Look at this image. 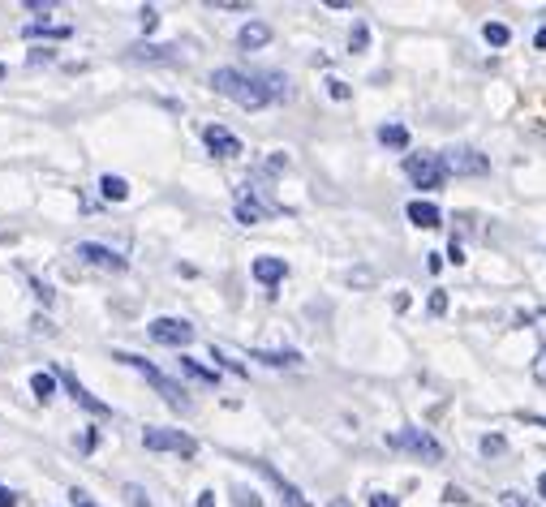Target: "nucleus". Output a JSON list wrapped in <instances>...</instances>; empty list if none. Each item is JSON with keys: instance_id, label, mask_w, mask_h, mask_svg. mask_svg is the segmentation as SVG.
Listing matches in <instances>:
<instances>
[{"instance_id": "19", "label": "nucleus", "mask_w": 546, "mask_h": 507, "mask_svg": "<svg viewBox=\"0 0 546 507\" xmlns=\"http://www.w3.org/2000/svg\"><path fill=\"white\" fill-rule=\"evenodd\" d=\"M379 142H383V147H392V151H405L409 147V129L405 125H383L379 129Z\"/></svg>"}, {"instance_id": "5", "label": "nucleus", "mask_w": 546, "mask_h": 507, "mask_svg": "<svg viewBox=\"0 0 546 507\" xmlns=\"http://www.w3.org/2000/svg\"><path fill=\"white\" fill-rule=\"evenodd\" d=\"M405 177L418 185V190H439L448 168H443V155L422 151V155H405Z\"/></svg>"}, {"instance_id": "3", "label": "nucleus", "mask_w": 546, "mask_h": 507, "mask_svg": "<svg viewBox=\"0 0 546 507\" xmlns=\"http://www.w3.org/2000/svg\"><path fill=\"white\" fill-rule=\"evenodd\" d=\"M387 447H396V452H409V456H418V460H430V465H439V460H443V443H439L430 430H413V426L387 434Z\"/></svg>"}, {"instance_id": "2", "label": "nucleus", "mask_w": 546, "mask_h": 507, "mask_svg": "<svg viewBox=\"0 0 546 507\" xmlns=\"http://www.w3.org/2000/svg\"><path fill=\"white\" fill-rule=\"evenodd\" d=\"M117 361H125V366H134V370L142 374V379H147V383H151V387H155V391H160V396H164V404H168V409H177V413H190V391H185L177 379H168L164 370H155L147 357L117 353Z\"/></svg>"}, {"instance_id": "16", "label": "nucleus", "mask_w": 546, "mask_h": 507, "mask_svg": "<svg viewBox=\"0 0 546 507\" xmlns=\"http://www.w3.org/2000/svg\"><path fill=\"white\" fill-rule=\"evenodd\" d=\"M254 361H267V366H301V353L297 349H254Z\"/></svg>"}, {"instance_id": "7", "label": "nucleus", "mask_w": 546, "mask_h": 507, "mask_svg": "<svg viewBox=\"0 0 546 507\" xmlns=\"http://www.w3.org/2000/svg\"><path fill=\"white\" fill-rule=\"evenodd\" d=\"M443 168H448L452 177H486V172H491V159H486L482 151L456 147V151L443 155Z\"/></svg>"}, {"instance_id": "17", "label": "nucleus", "mask_w": 546, "mask_h": 507, "mask_svg": "<svg viewBox=\"0 0 546 507\" xmlns=\"http://www.w3.org/2000/svg\"><path fill=\"white\" fill-rule=\"evenodd\" d=\"M99 194H104L108 202H125L129 185H125V177H112V172H108V177H99Z\"/></svg>"}, {"instance_id": "40", "label": "nucleus", "mask_w": 546, "mask_h": 507, "mask_svg": "<svg viewBox=\"0 0 546 507\" xmlns=\"http://www.w3.org/2000/svg\"><path fill=\"white\" fill-rule=\"evenodd\" d=\"M198 507H215V490H203V495H198Z\"/></svg>"}, {"instance_id": "35", "label": "nucleus", "mask_w": 546, "mask_h": 507, "mask_svg": "<svg viewBox=\"0 0 546 507\" xmlns=\"http://www.w3.org/2000/svg\"><path fill=\"white\" fill-rule=\"evenodd\" d=\"M443 499H448V503H469V495L461 486H448V490H443Z\"/></svg>"}, {"instance_id": "28", "label": "nucleus", "mask_w": 546, "mask_h": 507, "mask_svg": "<svg viewBox=\"0 0 546 507\" xmlns=\"http://www.w3.org/2000/svg\"><path fill=\"white\" fill-rule=\"evenodd\" d=\"M237 507H263V499H258L254 490H241V486H237Z\"/></svg>"}, {"instance_id": "33", "label": "nucleus", "mask_w": 546, "mask_h": 507, "mask_svg": "<svg viewBox=\"0 0 546 507\" xmlns=\"http://www.w3.org/2000/svg\"><path fill=\"white\" fill-rule=\"evenodd\" d=\"M370 507H400V499L396 495H383V490H379V495H370Z\"/></svg>"}, {"instance_id": "39", "label": "nucleus", "mask_w": 546, "mask_h": 507, "mask_svg": "<svg viewBox=\"0 0 546 507\" xmlns=\"http://www.w3.org/2000/svg\"><path fill=\"white\" fill-rule=\"evenodd\" d=\"M39 61L48 65V61H52V52H48V48H35V52H31V65H39Z\"/></svg>"}, {"instance_id": "27", "label": "nucleus", "mask_w": 546, "mask_h": 507, "mask_svg": "<svg viewBox=\"0 0 546 507\" xmlns=\"http://www.w3.org/2000/svg\"><path fill=\"white\" fill-rule=\"evenodd\" d=\"M499 503H504V507H538L529 495H521V490H504V495H499Z\"/></svg>"}, {"instance_id": "30", "label": "nucleus", "mask_w": 546, "mask_h": 507, "mask_svg": "<svg viewBox=\"0 0 546 507\" xmlns=\"http://www.w3.org/2000/svg\"><path fill=\"white\" fill-rule=\"evenodd\" d=\"M327 91H332V99H349V95H353V91H349V82H340V78L327 82Z\"/></svg>"}, {"instance_id": "18", "label": "nucleus", "mask_w": 546, "mask_h": 507, "mask_svg": "<svg viewBox=\"0 0 546 507\" xmlns=\"http://www.w3.org/2000/svg\"><path fill=\"white\" fill-rule=\"evenodd\" d=\"M177 366H181V374H190V379H194V383H203V387H215V379H220V374H215V370L198 366V361H190V357H181Z\"/></svg>"}, {"instance_id": "29", "label": "nucleus", "mask_w": 546, "mask_h": 507, "mask_svg": "<svg viewBox=\"0 0 546 507\" xmlns=\"http://www.w3.org/2000/svg\"><path fill=\"white\" fill-rule=\"evenodd\" d=\"M69 503H74V507H99V503H95L91 495H86V490H78V486L69 490Z\"/></svg>"}, {"instance_id": "15", "label": "nucleus", "mask_w": 546, "mask_h": 507, "mask_svg": "<svg viewBox=\"0 0 546 507\" xmlns=\"http://www.w3.org/2000/svg\"><path fill=\"white\" fill-rule=\"evenodd\" d=\"M409 220L413 224H418V228H439L443 224V215H439V207H435V202H409Z\"/></svg>"}, {"instance_id": "41", "label": "nucleus", "mask_w": 546, "mask_h": 507, "mask_svg": "<svg viewBox=\"0 0 546 507\" xmlns=\"http://www.w3.org/2000/svg\"><path fill=\"white\" fill-rule=\"evenodd\" d=\"M534 48H538V52H542V48H546V26H542V31H538V35H534Z\"/></svg>"}, {"instance_id": "9", "label": "nucleus", "mask_w": 546, "mask_h": 507, "mask_svg": "<svg viewBox=\"0 0 546 507\" xmlns=\"http://www.w3.org/2000/svg\"><path fill=\"white\" fill-rule=\"evenodd\" d=\"M56 383H61V387L69 391V396H74V400L82 404V409H86V413H95V417H108V413H112V409H108V404H104V400H95V396H91V391H86V387H82V383L74 379V370H65V366H61V370H56Z\"/></svg>"}, {"instance_id": "21", "label": "nucleus", "mask_w": 546, "mask_h": 507, "mask_svg": "<svg viewBox=\"0 0 546 507\" xmlns=\"http://www.w3.org/2000/svg\"><path fill=\"white\" fill-rule=\"evenodd\" d=\"M31 391H35V400H52L56 396V374H31Z\"/></svg>"}, {"instance_id": "45", "label": "nucleus", "mask_w": 546, "mask_h": 507, "mask_svg": "<svg viewBox=\"0 0 546 507\" xmlns=\"http://www.w3.org/2000/svg\"><path fill=\"white\" fill-rule=\"evenodd\" d=\"M538 490H542V499H546V473L538 477Z\"/></svg>"}, {"instance_id": "22", "label": "nucleus", "mask_w": 546, "mask_h": 507, "mask_svg": "<svg viewBox=\"0 0 546 507\" xmlns=\"http://www.w3.org/2000/svg\"><path fill=\"white\" fill-rule=\"evenodd\" d=\"M482 39L491 43V48H504V43L512 39V31H508L504 22H486V26H482Z\"/></svg>"}, {"instance_id": "4", "label": "nucleus", "mask_w": 546, "mask_h": 507, "mask_svg": "<svg viewBox=\"0 0 546 507\" xmlns=\"http://www.w3.org/2000/svg\"><path fill=\"white\" fill-rule=\"evenodd\" d=\"M280 211V202L276 198H267V190L258 181H246L237 190V220L241 224H258L263 215H276Z\"/></svg>"}, {"instance_id": "36", "label": "nucleus", "mask_w": 546, "mask_h": 507, "mask_svg": "<svg viewBox=\"0 0 546 507\" xmlns=\"http://www.w3.org/2000/svg\"><path fill=\"white\" fill-rule=\"evenodd\" d=\"M0 507H18V490H9V486H0Z\"/></svg>"}, {"instance_id": "13", "label": "nucleus", "mask_w": 546, "mask_h": 507, "mask_svg": "<svg viewBox=\"0 0 546 507\" xmlns=\"http://www.w3.org/2000/svg\"><path fill=\"white\" fill-rule=\"evenodd\" d=\"M284 275H289V267H284V258H254V280L258 284H267V288H276Z\"/></svg>"}, {"instance_id": "44", "label": "nucleus", "mask_w": 546, "mask_h": 507, "mask_svg": "<svg viewBox=\"0 0 546 507\" xmlns=\"http://www.w3.org/2000/svg\"><path fill=\"white\" fill-rule=\"evenodd\" d=\"M525 422H534V426H542V430H546V417H525Z\"/></svg>"}, {"instance_id": "37", "label": "nucleus", "mask_w": 546, "mask_h": 507, "mask_svg": "<svg viewBox=\"0 0 546 507\" xmlns=\"http://www.w3.org/2000/svg\"><path fill=\"white\" fill-rule=\"evenodd\" d=\"M448 263H465V250H461V241H452V245H448Z\"/></svg>"}, {"instance_id": "14", "label": "nucleus", "mask_w": 546, "mask_h": 507, "mask_svg": "<svg viewBox=\"0 0 546 507\" xmlns=\"http://www.w3.org/2000/svg\"><path fill=\"white\" fill-rule=\"evenodd\" d=\"M237 43H241L246 52L267 48V43H271V26H267V22H246V26H241V35H237Z\"/></svg>"}, {"instance_id": "8", "label": "nucleus", "mask_w": 546, "mask_h": 507, "mask_svg": "<svg viewBox=\"0 0 546 507\" xmlns=\"http://www.w3.org/2000/svg\"><path fill=\"white\" fill-rule=\"evenodd\" d=\"M147 331H151L155 344H168V349H181V344L194 340V327L185 323V318H155Z\"/></svg>"}, {"instance_id": "43", "label": "nucleus", "mask_w": 546, "mask_h": 507, "mask_svg": "<svg viewBox=\"0 0 546 507\" xmlns=\"http://www.w3.org/2000/svg\"><path fill=\"white\" fill-rule=\"evenodd\" d=\"M327 507H353L349 499H332V503H327Z\"/></svg>"}, {"instance_id": "1", "label": "nucleus", "mask_w": 546, "mask_h": 507, "mask_svg": "<svg viewBox=\"0 0 546 507\" xmlns=\"http://www.w3.org/2000/svg\"><path fill=\"white\" fill-rule=\"evenodd\" d=\"M211 86L224 99H233L237 108H246V112L267 108L271 99H284V78L280 74H241V69H215Z\"/></svg>"}, {"instance_id": "38", "label": "nucleus", "mask_w": 546, "mask_h": 507, "mask_svg": "<svg viewBox=\"0 0 546 507\" xmlns=\"http://www.w3.org/2000/svg\"><path fill=\"white\" fill-rule=\"evenodd\" d=\"M31 284H35V297L43 301V306H48V301H52V288H48V284H39V280H31Z\"/></svg>"}, {"instance_id": "25", "label": "nucleus", "mask_w": 546, "mask_h": 507, "mask_svg": "<svg viewBox=\"0 0 546 507\" xmlns=\"http://www.w3.org/2000/svg\"><path fill=\"white\" fill-rule=\"evenodd\" d=\"M366 43H370V26H366V22H357V26H353V35H349V52H366Z\"/></svg>"}, {"instance_id": "42", "label": "nucleus", "mask_w": 546, "mask_h": 507, "mask_svg": "<svg viewBox=\"0 0 546 507\" xmlns=\"http://www.w3.org/2000/svg\"><path fill=\"white\" fill-rule=\"evenodd\" d=\"M538 331H542V349H546V310L538 314Z\"/></svg>"}, {"instance_id": "10", "label": "nucleus", "mask_w": 546, "mask_h": 507, "mask_svg": "<svg viewBox=\"0 0 546 507\" xmlns=\"http://www.w3.org/2000/svg\"><path fill=\"white\" fill-rule=\"evenodd\" d=\"M78 258H82V263H91V267H99V271H125V258L117 250H108V245H95V241H82Z\"/></svg>"}, {"instance_id": "26", "label": "nucleus", "mask_w": 546, "mask_h": 507, "mask_svg": "<svg viewBox=\"0 0 546 507\" xmlns=\"http://www.w3.org/2000/svg\"><path fill=\"white\" fill-rule=\"evenodd\" d=\"M121 495H125V503H129V507H151V499H147V490H142V486H134V482H129V486L121 490Z\"/></svg>"}, {"instance_id": "12", "label": "nucleus", "mask_w": 546, "mask_h": 507, "mask_svg": "<svg viewBox=\"0 0 546 507\" xmlns=\"http://www.w3.org/2000/svg\"><path fill=\"white\" fill-rule=\"evenodd\" d=\"M203 142H207L215 155H224V159H237L241 155V138H233L224 125H207L203 129Z\"/></svg>"}, {"instance_id": "31", "label": "nucleus", "mask_w": 546, "mask_h": 507, "mask_svg": "<svg viewBox=\"0 0 546 507\" xmlns=\"http://www.w3.org/2000/svg\"><path fill=\"white\" fill-rule=\"evenodd\" d=\"M443 310H448V293L439 288V293H430V314H443Z\"/></svg>"}, {"instance_id": "11", "label": "nucleus", "mask_w": 546, "mask_h": 507, "mask_svg": "<svg viewBox=\"0 0 546 507\" xmlns=\"http://www.w3.org/2000/svg\"><path fill=\"white\" fill-rule=\"evenodd\" d=\"M254 469H258V473H263V477H267V482H271V486H276V490H280V499H284V503H289V507H310V503H306V495H301V490H297V486H293V482H289V477H284V473H276V469H271V465H267V460H254Z\"/></svg>"}, {"instance_id": "6", "label": "nucleus", "mask_w": 546, "mask_h": 507, "mask_svg": "<svg viewBox=\"0 0 546 507\" xmlns=\"http://www.w3.org/2000/svg\"><path fill=\"white\" fill-rule=\"evenodd\" d=\"M142 443H147V452H177V456H194L198 443L190 439L185 430H168V426H151L142 430Z\"/></svg>"}, {"instance_id": "34", "label": "nucleus", "mask_w": 546, "mask_h": 507, "mask_svg": "<svg viewBox=\"0 0 546 507\" xmlns=\"http://www.w3.org/2000/svg\"><path fill=\"white\" fill-rule=\"evenodd\" d=\"M534 379H538V383L546 387V349H542V353L534 357Z\"/></svg>"}, {"instance_id": "23", "label": "nucleus", "mask_w": 546, "mask_h": 507, "mask_svg": "<svg viewBox=\"0 0 546 507\" xmlns=\"http://www.w3.org/2000/svg\"><path fill=\"white\" fill-rule=\"evenodd\" d=\"M172 52H177V48H134L138 61H177Z\"/></svg>"}, {"instance_id": "24", "label": "nucleus", "mask_w": 546, "mask_h": 507, "mask_svg": "<svg viewBox=\"0 0 546 507\" xmlns=\"http://www.w3.org/2000/svg\"><path fill=\"white\" fill-rule=\"evenodd\" d=\"M504 452H508L504 434H486V439H482V456H504Z\"/></svg>"}, {"instance_id": "32", "label": "nucleus", "mask_w": 546, "mask_h": 507, "mask_svg": "<svg viewBox=\"0 0 546 507\" xmlns=\"http://www.w3.org/2000/svg\"><path fill=\"white\" fill-rule=\"evenodd\" d=\"M155 26H160V13H155V9H142V31H155Z\"/></svg>"}, {"instance_id": "20", "label": "nucleus", "mask_w": 546, "mask_h": 507, "mask_svg": "<svg viewBox=\"0 0 546 507\" xmlns=\"http://www.w3.org/2000/svg\"><path fill=\"white\" fill-rule=\"evenodd\" d=\"M26 39H69V35H74V31H69V26H43V22H31V26H26V31H22Z\"/></svg>"}]
</instances>
